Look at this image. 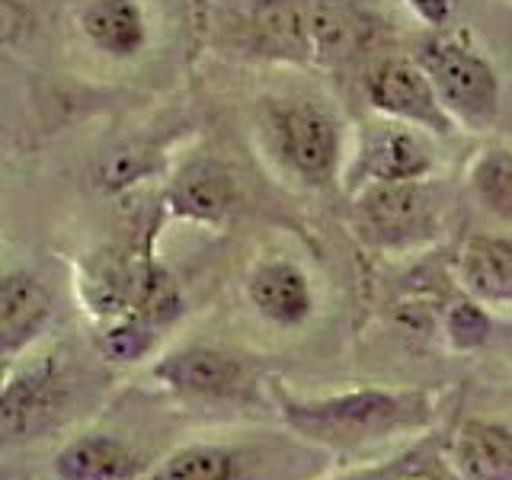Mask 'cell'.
Masks as SVG:
<instances>
[{"label": "cell", "mask_w": 512, "mask_h": 480, "mask_svg": "<svg viewBox=\"0 0 512 480\" xmlns=\"http://www.w3.org/2000/svg\"><path fill=\"white\" fill-rule=\"evenodd\" d=\"M279 416L288 432L320 452L356 455L432 429L436 400L426 391L391 388H352L327 397H295L279 391Z\"/></svg>", "instance_id": "obj_1"}, {"label": "cell", "mask_w": 512, "mask_h": 480, "mask_svg": "<svg viewBox=\"0 0 512 480\" xmlns=\"http://www.w3.org/2000/svg\"><path fill=\"white\" fill-rule=\"evenodd\" d=\"M314 452L295 432L282 445L189 442L160 458L144 480H314Z\"/></svg>", "instance_id": "obj_2"}, {"label": "cell", "mask_w": 512, "mask_h": 480, "mask_svg": "<svg viewBox=\"0 0 512 480\" xmlns=\"http://www.w3.org/2000/svg\"><path fill=\"white\" fill-rule=\"evenodd\" d=\"M71 378L58 352L10 365L0 388V445H26L48 436L68 416Z\"/></svg>", "instance_id": "obj_3"}, {"label": "cell", "mask_w": 512, "mask_h": 480, "mask_svg": "<svg viewBox=\"0 0 512 480\" xmlns=\"http://www.w3.org/2000/svg\"><path fill=\"white\" fill-rule=\"evenodd\" d=\"M420 68L429 74L442 106L474 132H484L500 112V77L493 64L471 45L452 36L429 39L420 48Z\"/></svg>", "instance_id": "obj_4"}, {"label": "cell", "mask_w": 512, "mask_h": 480, "mask_svg": "<svg viewBox=\"0 0 512 480\" xmlns=\"http://www.w3.org/2000/svg\"><path fill=\"white\" fill-rule=\"evenodd\" d=\"M436 224V192L423 180L368 183L356 199V231L375 250L416 247L436 234Z\"/></svg>", "instance_id": "obj_5"}, {"label": "cell", "mask_w": 512, "mask_h": 480, "mask_svg": "<svg viewBox=\"0 0 512 480\" xmlns=\"http://www.w3.org/2000/svg\"><path fill=\"white\" fill-rule=\"evenodd\" d=\"M221 32L237 52L266 61H314L308 0H247L221 16Z\"/></svg>", "instance_id": "obj_6"}, {"label": "cell", "mask_w": 512, "mask_h": 480, "mask_svg": "<svg viewBox=\"0 0 512 480\" xmlns=\"http://www.w3.org/2000/svg\"><path fill=\"white\" fill-rule=\"evenodd\" d=\"M272 138L285 167L308 186H327L340 164V128L311 100H288L269 112Z\"/></svg>", "instance_id": "obj_7"}, {"label": "cell", "mask_w": 512, "mask_h": 480, "mask_svg": "<svg viewBox=\"0 0 512 480\" xmlns=\"http://www.w3.org/2000/svg\"><path fill=\"white\" fill-rule=\"evenodd\" d=\"M368 100L388 119L407 122L413 128H426L432 135H452L455 119L439 100L429 74L420 61L407 58H384L368 74Z\"/></svg>", "instance_id": "obj_8"}, {"label": "cell", "mask_w": 512, "mask_h": 480, "mask_svg": "<svg viewBox=\"0 0 512 480\" xmlns=\"http://www.w3.org/2000/svg\"><path fill=\"white\" fill-rule=\"evenodd\" d=\"M151 375L183 400H231L250 391L247 362L215 346L173 349L154 362Z\"/></svg>", "instance_id": "obj_9"}, {"label": "cell", "mask_w": 512, "mask_h": 480, "mask_svg": "<svg viewBox=\"0 0 512 480\" xmlns=\"http://www.w3.org/2000/svg\"><path fill=\"white\" fill-rule=\"evenodd\" d=\"M432 170V151L426 138L407 122H381L362 135V148L349 170L352 183H400L426 180Z\"/></svg>", "instance_id": "obj_10"}, {"label": "cell", "mask_w": 512, "mask_h": 480, "mask_svg": "<svg viewBox=\"0 0 512 480\" xmlns=\"http://www.w3.org/2000/svg\"><path fill=\"white\" fill-rule=\"evenodd\" d=\"M52 292L29 272H0V362H20L52 327Z\"/></svg>", "instance_id": "obj_11"}, {"label": "cell", "mask_w": 512, "mask_h": 480, "mask_svg": "<svg viewBox=\"0 0 512 480\" xmlns=\"http://www.w3.org/2000/svg\"><path fill=\"white\" fill-rule=\"evenodd\" d=\"M52 471L58 480H144L151 464L132 442L109 432H84L58 448Z\"/></svg>", "instance_id": "obj_12"}, {"label": "cell", "mask_w": 512, "mask_h": 480, "mask_svg": "<svg viewBox=\"0 0 512 480\" xmlns=\"http://www.w3.org/2000/svg\"><path fill=\"white\" fill-rule=\"evenodd\" d=\"M164 205L180 221L221 224L234 208V180L218 160L196 157L176 170L164 192Z\"/></svg>", "instance_id": "obj_13"}, {"label": "cell", "mask_w": 512, "mask_h": 480, "mask_svg": "<svg viewBox=\"0 0 512 480\" xmlns=\"http://www.w3.org/2000/svg\"><path fill=\"white\" fill-rule=\"evenodd\" d=\"M445 461L458 480H512V429L471 416L448 439Z\"/></svg>", "instance_id": "obj_14"}, {"label": "cell", "mask_w": 512, "mask_h": 480, "mask_svg": "<svg viewBox=\"0 0 512 480\" xmlns=\"http://www.w3.org/2000/svg\"><path fill=\"white\" fill-rule=\"evenodd\" d=\"M247 298L256 314L279 327H298L314 311L308 276L292 260H260L247 276Z\"/></svg>", "instance_id": "obj_15"}, {"label": "cell", "mask_w": 512, "mask_h": 480, "mask_svg": "<svg viewBox=\"0 0 512 480\" xmlns=\"http://www.w3.org/2000/svg\"><path fill=\"white\" fill-rule=\"evenodd\" d=\"M455 276L484 308L512 311V240L506 237H471L461 247Z\"/></svg>", "instance_id": "obj_16"}, {"label": "cell", "mask_w": 512, "mask_h": 480, "mask_svg": "<svg viewBox=\"0 0 512 480\" xmlns=\"http://www.w3.org/2000/svg\"><path fill=\"white\" fill-rule=\"evenodd\" d=\"M87 42L109 58H135L148 42V23L138 0H90L80 10Z\"/></svg>", "instance_id": "obj_17"}, {"label": "cell", "mask_w": 512, "mask_h": 480, "mask_svg": "<svg viewBox=\"0 0 512 480\" xmlns=\"http://www.w3.org/2000/svg\"><path fill=\"white\" fill-rule=\"evenodd\" d=\"M96 349L100 356L112 365H135L141 359H148L157 340H160V327L151 324L148 317L138 314H125L116 320H106V324H96Z\"/></svg>", "instance_id": "obj_18"}, {"label": "cell", "mask_w": 512, "mask_h": 480, "mask_svg": "<svg viewBox=\"0 0 512 480\" xmlns=\"http://www.w3.org/2000/svg\"><path fill=\"white\" fill-rule=\"evenodd\" d=\"M471 186L477 192L480 205L490 215L512 221V151L490 148L477 157L471 170Z\"/></svg>", "instance_id": "obj_19"}, {"label": "cell", "mask_w": 512, "mask_h": 480, "mask_svg": "<svg viewBox=\"0 0 512 480\" xmlns=\"http://www.w3.org/2000/svg\"><path fill=\"white\" fill-rule=\"evenodd\" d=\"M442 333L445 343L452 346L455 352H474L480 346L490 343L493 336V317L480 301H474L471 295L455 298L445 308L442 317Z\"/></svg>", "instance_id": "obj_20"}, {"label": "cell", "mask_w": 512, "mask_h": 480, "mask_svg": "<svg viewBox=\"0 0 512 480\" xmlns=\"http://www.w3.org/2000/svg\"><path fill=\"white\" fill-rule=\"evenodd\" d=\"M154 170V157L141 148H122L116 154H109L100 167V180L96 186L106 192H122L128 186H135L138 180H144Z\"/></svg>", "instance_id": "obj_21"}, {"label": "cell", "mask_w": 512, "mask_h": 480, "mask_svg": "<svg viewBox=\"0 0 512 480\" xmlns=\"http://www.w3.org/2000/svg\"><path fill=\"white\" fill-rule=\"evenodd\" d=\"M36 32V16L23 0H0V52L23 45Z\"/></svg>", "instance_id": "obj_22"}, {"label": "cell", "mask_w": 512, "mask_h": 480, "mask_svg": "<svg viewBox=\"0 0 512 480\" xmlns=\"http://www.w3.org/2000/svg\"><path fill=\"white\" fill-rule=\"evenodd\" d=\"M407 7L420 16L423 23L442 29L452 16V0H407Z\"/></svg>", "instance_id": "obj_23"}, {"label": "cell", "mask_w": 512, "mask_h": 480, "mask_svg": "<svg viewBox=\"0 0 512 480\" xmlns=\"http://www.w3.org/2000/svg\"><path fill=\"white\" fill-rule=\"evenodd\" d=\"M404 458H394V461H384V464H372V468H362V471H352L343 477H333V480H391L394 471L400 468Z\"/></svg>", "instance_id": "obj_24"}, {"label": "cell", "mask_w": 512, "mask_h": 480, "mask_svg": "<svg viewBox=\"0 0 512 480\" xmlns=\"http://www.w3.org/2000/svg\"><path fill=\"white\" fill-rule=\"evenodd\" d=\"M391 480H432V477L420 468V455L410 452V455H404V461H400V468L394 471Z\"/></svg>", "instance_id": "obj_25"}, {"label": "cell", "mask_w": 512, "mask_h": 480, "mask_svg": "<svg viewBox=\"0 0 512 480\" xmlns=\"http://www.w3.org/2000/svg\"><path fill=\"white\" fill-rule=\"evenodd\" d=\"M7 372H10V362H0V388H4V381H7Z\"/></svg>", "instance_id": "obj_26"}, {"label": "cell", "mask_w": 512, "mask_h": 480, "mask_svg": "<svg viewBox=\"0 0 512 480\" xmlns=\"http://www.w3.org/2000/svg\"><path fill=\"white\" fill-rule=\"evenodd\" d=\"M455 480H458V477H455Z\"/></svg>", "instance_id": "obj_27"}]
</instances>
